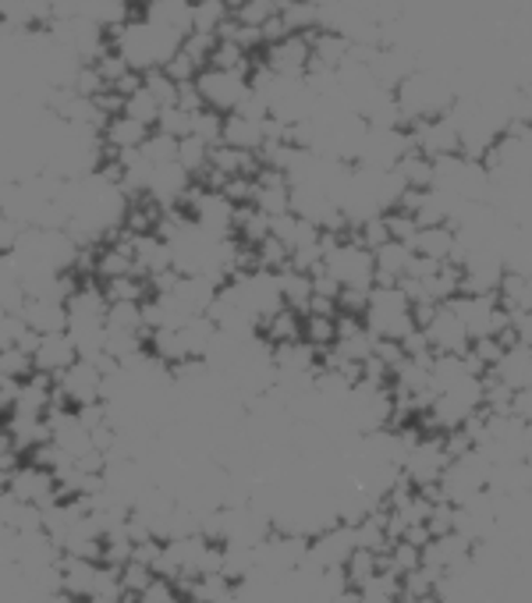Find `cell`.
Masks as SVG:
<instances>
[{"label": "cell", "mask_w": 532, "mask_h": 603, "mask_svg": "<svg viewBox=\"0 0 532 603\" xmlns=\"http://www.w3.org/2000/svg\"><path fill=\"white\" fill-rule=\"evenodd\" d=\"M110 40H114V50H118L131 65V71H139V75L167 68L170 57H175L185 43L181 36H175L157 22H149V18H136V22H128L121 32H114Z\"/></svg>", "instance_id": "1"}, {"label": "cell", "mask_w": 532, "mask_h": 603, "mask_svg": "<svg viewBox=\"0 0 532 603\" xmlns=\"http://www.w3.org/2000/svg\"><path fill=\"white\" fill-rule=\"evenodd\" d=\"M363 320L376 341H405L412 330H420L415 302L408 299V291L402 284H376Z\"/></svg>", "instance_id": "2"}, {"label": "cell", "mask_w": 532, "mask_h": 603, "mask_svg": "<svg viewBox=\"0 0 532 603\" xmlns=\"http://www.w3.org/2000/svg\"><path fill=\"white\" fill-rule=\"evenodd\" d=\"M323 270L341 284V288H376V252L363 245L355 235L352 239H334L327 242V256H323Z\"/></svg>", "instance_id": "3"}, {"label": "cell", "mask_w": 532, "mask_h": 603, "mask_svg": "<svg viewBox=\"0 0 532 603\" xmlns=\"http://www.w3.org/2000/svg\"><path fill=\"white\" fill-rule=\"evenodd\" d=\"M451 451H447V434H423L420 440H415L408 447V455H405V465H402V473L405 479L415 486V490H436L444 479V473L451 469Z\"/></svg>", "instance_id": "4"}, {"label": "cell", "mask_w": 532, "mask_h": 603, "mask_svg": "<svg viewBox=\"0 0 532 603\" xmlns=\"http://www.w3.org/2000/svg\"><path fill=\"white\" fill-rule=\"evenodd\" d=\"M188 213L193 221L214 239H231L235 221H238V203L227 196L224 188H210V185H193L188 192Z\"/></svg>", "instance_id": "5"}, {"label": "cell", "mask_w": 532, "mask_h": 603, "mask_svg": "<svg viewBox=\"0 0 532 603\" xmlns=\"http://www.w3.org/2000/svg\"><path fill=\"white\" fill-rule=\"evenodd\" d=\"M4 490L22 500V504H32V508H53V504H61L65 494H61V479H57V473L43 469V465L36 461H22L11 476H4Z\"/></svg>", "instance_id": "6"}, {"label": "cell", "mask_w": 532, "mask_h": 603, "mask_svg": "<svg viewBox=\"0 0 532 603\" xmlns=\"http://www.w3.org/2000/svg\"><path fill=\"white\" fill-rule=\"evenodd\" d=\"M199 93H203V104L217 110V114H235L242 107L245 96L253 93V79L245 71H224V68H203L199 79H196Z\"/></svg>", "instance_id": "7"}, {"label": "cell", "mask_w": 532, "mask_h": 603, "mask_svg": "<svg viewBox=\"0 0 532 603\" xmlns=\"http://www.w3.org/2000/svg\"><path fill=\"white\" fill-rule=\"evenodd\" d=\"M355 551H358L355 525H352V522H334V525H327V529H319V533L309 539L306 568H316V572L345 568Z\"/></svg>", "instance_id": "8"}, {"label": "cell", "mask_w": 532, "mask_h": 603, "mask_svg": "<svg viewBox=\"0 0 532 603\" xmlns=\"http://www.w3.org/2000/svg\"><path fill=\"white\" fill-rule=\"evenodd\" d=\"M469 327L472 341L480 338H504L508 334V309L497 295H459L447 302Z\"/></svg>", "instance_id": "9"}, {"label": "cell", "mask_w": 532, "mask_h": 603, "mask_svg": "<svg viewBox=\"0 0 532 603\" xmlns=\"http://www.w3.org/2000/svg\"><path fill=\"white\" fill-rule=\"evenodd\" d=\"M263 65L280 75V79H306L313 71V32H292L270 43L263 54Z\"/></svg>", "instance_id": "10"}, {"label": "cell", "mask_w": 532, "mask_h": 603, "mask_svg": "<svg viewBox=\"0 0 532 603\" xmlns=\"http://www.w3.org/2000/svg\"><path fill=\"white\" fill-rule=\"evenodd\" d=\"M57 391L71 408L100 405L107 395V373L92 359H79L65 377H57Z\"/></svg>", "instance_id": "11"}, {"label": "cell", "mask_w": 532, "mask_h": 603, "mask_svg": "<svg viewBox=\"0 0 532 603\" xmlns=\"http://www.w3.org/2000/svg\"><path fill=\"white\" fill-rule=\"evenodd\" d=\"M412 143L430 161L459 157L462 153V128L454 125L451 114H444V118H430V121L412 125Z\"/></svg>", "instance_id": "12"}, {"label": "cell", "mask_w": 532, "mask_h": 603, "mask_svg": "<svg viewBox=\"0 0 532 603\" xmlns=\"http://www.w3.org/2000/svg\"><path fill=\"white\" fill-rule=\"evenodd\" d=\"M423 330H426V338H430L433 356H469L472 352L469 327H465V320L454 313L451 305L436 309V317Z\"/></svg>", "instance_id": "13"}, {"label": "cell", "mask_w": 532, "mask_h": 603, "mask_svg": "<svg viewBox=\"0 0 532 603\" xmlns=\"http://www.w3.org/2000/svg\"><path fill=\"white\" fill-rule=\"evenodd\" d=\"M131 256H136V274L146 281H157L160 274L178 270L175 249H170V242L160 239L157 231H149V235H136V231H131Z\"/></svg>", "instance_id": "14"}, {"label": "cell", "mask_w": 532, "mask_h": 603, "mask_svg": "<svg viewBox=\"0 0 532 603\" xmlns=\"http://www.w3.org/2000/svg\"><path fill=\"white\" fill-rule=\"evenodd\" d=\"M415 249V256L433 260V263H459L462 239L454 224H423L408 242Z\"/></svg>", "instance_id": "15"}, {"label": "cell", "mask_w": 532, "mask_h": 603, "mask_svg": "<svg viewBox=\"0 0 532 603\" xmlns=\"http://www.w3.org/2000/svg\"><path fill=\"white\" fill-rule=\"evenodd\" d=\"M36 373H47V377H65L68 369L79 362V344H75V338L68 334V330H61V334H43L40 344H36Z\"/></svg>", "instance_id": "16"}, {"label": "cell", "mask_w": 532, "mask_h": 603, "mask_svg": "<svg viewBox=\"0 0 532 603\" xmlns=\"http://www.w3.org/2000/svg\"><path fill=\"white\" fill-rule=\"evenodd\" d=\"M292 178L277 167H259L256 174V200L253 206H259L266 217H284L292 213Z\"/></svg>", "instance_id": "17"}, {"label": "cell", "mask_w": 532, "mask_h": 603, "mask_svg": "<svg viewBox=\"0 0 532 603\" xmlns=\"http://www.w3.org/2000/svg\"><path fill=\"white\" fill-rule=\"evenodd\" d=\"M149 135H154V128L128 118V114H114V118L107 121L104 128V143H107V153L110 157H121V153H136L149 143Z\"/></svg>", "instance_id": "18"}, {"label": "cell", "mask_w": 532, "mask_h": 603, "mask_svg": "<svg viewBox=\"0 0 532 603\" xmlns=\"http://www.w3.org/2000/svg\"><path fill=\"white\" fill-rule=\"evenodd\" d=\"M142 18L170 29L175 36H181V40H188V36L196 32V8H193V0H149Z\"/></svg>", "instance_id": "19"}, {"label": "cell", "mask_w": 532, "mask_h": 603, "mask_svg": "<svg viewBox=\"0 0 532 603\" xmlns=\"http://www.w3.org/2000/svg\"><path fill=\"white\" fill-rule=\"evenodd\" d=\"M26 323L36 330V334H61V330L71 327V309L65 299H29L22 309Z\"/></svg>", "instance_id": "20"}, {"label": "cell", "mask_w": 532, "mask_h": 603, "mask_svg": "<svg viewBox=\"0 0 532 603\" xmlns=\"http://www.w3.org/2000/svg\"><path fill=\"white\" fill-rule=\"evenodd\" d=\"M415 263V249L408 242H387L376 249V284H402Z\"/></svg>", "instance_id": "21"}, {"label": "cell", "mask_w": 532, "mask_h": 603, "mask_svg": "<svg viewBox=\"0 0 532 603\" xmlns=\"http://www.w3.org/2000/svg\"><path fill=\"white\" fill-rule=\"evenodd\" d=\"M277 377H316V348L302 338L288 344H274Z\"/></svg>", "instance_id": "22"}, {"label": "cell", "mask_w": 532, "mask_h": 603, "mask_svg": "<svg viewBox=\"0 0 532 603\" xmlns=\"http://www.w3.org/2000/svg\"><path fill=\"white\" fill-rule=\"evenodd\" d=\"M224 143L245 149V153H263L266 146V121L259 118H245V114H227L224 118Z\"/></svg>", "instance_id": "23"}, {"label": "cell", "mask_w": 532, "mask_h": 603, "mask_svg": "<svg viewBox=\"0 0 532 603\" xmlns=\"http://www.w3.org/2000/svg\"><path fill=\"white\" fill-rule=\"evenodd\" d=\"M280 278V295H284V305L288 309H298L302 317L309 313V305L316 299V284H313V274H306V270H298V266H288Z\"/></svg>", "instance_id": "24"}, {"label": "cell", "mask_w": 532, "mask_h": 603, "mask_svg": "<svg viewBox=\"0 0 532 603\" xmlns=\"http://www.w3.org/2000/svg\"><path fill=\"white\" fill-rule=\"evenodd\" d=\"M235 235L238 242L259 249L266 239H274V217H266L259 206H238V221H235Z\"/></svg>", "instance_id": "25"}, {"label": "cell", "mask_w": 532, "mask_h": 603, "mask_svg": "<svg viewBox=\"0 0 532 603\" xmlns=\"http://www.w3.org/2000/svg\"><path fill=\"white\" fill-rule=\"evenodd\" d=\"M131 14H136V0H92L89 4V18L97 26H104L110 36L121 32L128 22H136Z\"/></svg>", "instance_id": "26"}, {"label": "cell", "mask_w": 532, "mask_h": 603, "mask_svg": "<svg viewBox=\"0 0 532 603\" xmlns=\"http://www.w3.org/2000/svg\"><path fill=\"white\" fill-rule=\"evenodd\" d=\"M263 330H266V341H270V344L302 341V338H306V317H302L298 309L284 305L280 313H274L270 320L263 323Z\"/></svg>", "instance_id": "27"}, {"label": "cell", "mask_w": 532, "mask_h": 603, "mask_svg": "<svg viewBox=\"0 0 532 603\" xmlns=\"http://www.w3.org/2000/svg\"><path fill=\"white\" fill-rule=\"evenodd\" d=\"M107 330H125V334H146V302H110Z\"/></svg>", "instance_id": "28"}, {"label": "cell", "mask_w": 532, "mask_h": 603, "mask_svg": "<svg viewBox=\"0 0 532 603\" xmlns=\"http://www.w3.org/2000/svg\"><path fill=\"white\" fill-rule=\"evenodd\" d=\"M355 593H358V600H363V603H405V586H402V578L391 575L387 568L380 572L376 578H370L366 586H358Z\"/></svg>", "instance_id": "29"}, {"label": "cell", "mask_w": 532, "mask_h": 603, "mask_svg": "<svg viewBox=\"0 0 532 603\" xmlns=\"http://www.w3.org/2000/svg\"><path fill=\"white\" fill-rule=\"evenodd\" d=\"M397 174H402V182L408 185V188H433L436 185V161H430V157H423L420 149H412L408 157L394 167Z\"/></svg>", "instance_id": "30"}, {"label": "cell", "mask_w": 532, "mask_h": 603, "mask_svg": "<svg viewBox=\"0 0 532 603\" xmlns=\"http://www.w3.org/2000/svg\"><path fill=\"white\" fill-rule=\"evenodd\" d=\"M196 8V32L203 36H220L224 26L231 22V0H199Z\"/></svg>", "instance_id": "31"}, {"label": "cell", "mask_w": 532, "mask_h": 603, "mask_svg": "<svg viewBox=\"0 0 532 603\" xmlns=\"http://www.w3.org/2000/svg\"><path fill=\"white\" fill-rule=\"evenodd\" d=\"M384 568L397 578H405L408 572L423 568V547H415L412 539H394L391 551L384 554Z\"/></svg>", "instance_id": "32"}, {"label": "cell", "mask_w": 532, "mask_h": 603, "mask_svg": "<svg viewBox=\"0 0 532 603\" xmlns=\"http://www.w3.org/2000/svg\"><path fill=\"white\" fill-rule=\"evenodd\" d=\"M210 157H214V146L196 139V135H188V139L178 143V164L193 174V178H199V174L210 171Z\"/></svg>", "instance_id": "33"}, {"label": "cell", "mask_w": 532, "mask_h": 603, "mask_svg": "<svg viewBox=\"0 0 532 603\" xmlns=\"http://www.w3.org/2000/svg\"><path fill=\"white\" fill-rule=\"evenodd\" d=\"M284 26H288V32H316L319 29V4H313V0H288L280 11Z\"/></svg>", "instance_id": "34"}, {"label": "cell", "mask_w": 532, "mask_h": 603, "mask_svg": "<svg viewBox=\"0 0 532 603\" xmlns=\"http://www.w3.org/2000/svg\"><path fill=\"white\" fill-rule=\"evenodd\" d=\"M121 114H128V118H136V121H142V125H149V128H157L160 125V114H164V107L157 104V96L149 93L146 86L142 89H136L125 100V110Z\"/></svg>", "instance_id": "35"}, {"label": "cell", "mask_w": 532, "mask_h": 603, "mask_svg": "<svg viewBox=\"0 0 532 603\" xmlns=\"http://www.w3.org/2000/svg\"><path fill=\"white\" fill-rule=\"evenodd\" d=\"M345 572H348L352 590L366 586L370 578H376L380 572H384V554H373V551H355V554H352V561L345 564Z\"/></svg>", "instance_id": "36"}, {"label": "cell", "mask_w": 532, "mask_h": 603, "mask_svg": "<svg viewBox=\"0 0 532 603\" xmlns=\"http://www.w3.org/2000/svg\"><path fill=\"white\" fill-rule=\"evenodd\" d=\"M306 341L316 352H327L337 344V317L327 313H306Z\"/></svg>", "instance_id": "37"}, {"label": "cell", "mask_w": 532, "mask_h": 603, "mask_svg": "<svg viewBox=\"0 0 532 603\" xmlns=\"http://www.w3.org/2000/svg\"><path fill=\"white\" fill-rule=\"evenodd\" d=\"M36 373V359L26 348H0V377L8 380H29Z\"/></svg>", "instance_id": "38"}, {"label": "cell", "mask_w": 532, "mask_h": 603, "mask_svg": "<svg viewBox=\"0 0 532 603\" xmlns=\"http://www.w3.org/2000/svg\"><path fill=\"white\" fill-rule=\"evenodd\" d=\"M107 302H146V278L128 274V278H114L104 281Z\"/></svg>", "instance_id": "39"}, {"label": "cell", "mask_w": 532, "mask_h": 603, "mask_svg": "<svg viewBox=\"0 0 532 603\" xmlns=\"http://www.w3.org/2000/svg\"><path fill=\"white\" fill-rule=\"evenodd\" d=\"M142 86L157 96V104L167 110V107H175L178 104V96H181V82H175L170 75L164 71V68H157V71H146L142 75Z\"/></svg>", "instance_id": "40"}, {"label": "cell", "mask_w": 532, "mask_h": 603, "mask_svg": "<svg viewBox=\"0 0 532 603\" xmlns=\"http://www.w3.org/2000/svg\"><path fill=\"white\" fill-rule=\"evenodd\" d=\"M193 128H196V114L178 107V104L167 107V110L160 114V125H157V132L170 135V139H188V135H193Z\"/></svg>", "instance_id": "41"}, {"label": "cell", "mask_w": 532, "mask_h": 603, "mask_svg": "<svg viewBox=\"0 0 532 603\" xmlns=\"http://www.w3.org/2000/svg\"><path fill=\"white\" fill-rule=\"evenodd\" d=\"M131 600H136V603H185L188 596L181 593L178 582H170V578H160V575H157L139 596H131Z\"/></svg>", "instance_id": "42"}, {"label": "cell", "mask_w": 532, "mask_h": 603, "mask_svg": "<svg viewBox=\"0 0 532 603\" xmlns=\"http://www.w3.org/2000/svg\"><path fill=\"white\" fill-rule=\"evenodd\" d=\"M193 135H196V139H203V143H210V146H220L224 143V114H217L210 107L199 110Z\"/></svg>", "instance_id": "43"}, {"label": "cell", "mask_w": 532, "mask_h": 603, "mask_svg": "<svg viewBox=\"0 0 532 603\" xmlns=\"http://www.w3.org/2000/svg\"><path fill=\"white\" fill-rule=\"evenodd\" d=\"M504 341L532 348V309H515V313H508V334H504Z\"/></svg>", "instance_id": "44"}, {"label": "cell", "mask_w": 532, "mask_h": 603, "mask_svg": "<svg viewBox=\"0 0 532 603\" xmlns=\"http://www.w3.org/2000/svg\"><path fill=\"white\" fill-rule=\"evenodd\" d=\"M170 79L175 82H196L199 79V71H203V65L196 61L193 54H185V50H178L175 57H170V65L164 68Z\"/></svg>", "instance_id": "45"}, {"label": "cell", "mask_w": 532, "mask_h": 603, "mask_svg": "<svg viewBox=\"0 0 532 603\" xmlns=\"http://www.w3.org/2000/svg\"><path fill=\"white\" fill-rule=\"evenodd\" d=\"M511 416H515L519 422L532 426V387H522V391H515V401H511Z\"/></svg>", "instance_id": "46"}]
</instances>
